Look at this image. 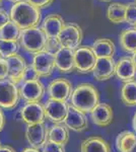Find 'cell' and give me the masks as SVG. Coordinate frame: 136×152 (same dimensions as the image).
Returning <instances> with one entry per match:
<instances>
[{
  "mask_svg": "<svg viewBox=\"0 0 136 152\" xmlns=\"http://www.w3.org/2000/svg\"><path fill=\"white\" fill-rule=\"evenodd\" d=\"M10 20L15 23L21 29L39 26L42 19L41 9L26 0L14 3L9 12Z\"/></svg>",
  "mask_w": 136,
  "mask_h": 152,
  "instance_id": "1",
  "label": "cell"
},
{
  "mask_svg": "<svg viewBox=\"0 0 136 152\" xmlns=\"http://www.w3.org/2000/svg\"><path fill=\"white\" fill-rule=\"evenodd\" d=\"M71 105L85 114L91 111L100 104V92L91 83H80L75 88L70 97Z\"/></svg>",
  "mask_w": 136,
  "mask_h": 152,
  "instance_id": "2",
  "label": "cell"
},
{
  "mask_svg": "<svg viewBox=\"0 0 136 152\" xmlns=\"http://www.w3.org/2000/svg\"><path fill=\"white\" fill-rule=\"evenodd\" d=\"M47 36L42 28H36L21 29L19 36V44L21 47L31 54H37L45 50L47 43Z\"/></svg>",
  "mask_w": 136,
  "mask_h": 152,
  "instance_id": "3",
  "label": "cell"
},
{
  "mask_svg": "<svg viewBox=\"0 0 136 152\" xmlns=\"http://www.w3.org/2000/svg\"><path fill=\"white\" fill-rule=\"evenodd\" d=\"M21 94L17 84L7 78L0 80V109L13 110L18 104Z\"/></svg>",
  "mask_w": 136,
  "mask_h": 152,
  "instance_id": "4",
  "label": "cell"
},
{
  "mask_svg": "<svg viewBox=\"0 0 136 152\" xmlns=\"http://www.w3.org/2000/svg\"><path fill=\"white\" fill-rule=\"evenodd\" d=\"M96 56L90 46H80L74 50L75 70L81 74L91 73L96 62Z\"/></svg>",
  "mask_w": 136,
  "mask_h": 152,
  "instance_id": "5",
  "label": "cell"
},
{
  "mask_svg": "<svg viewBox=\"0 0 136 152\" xmlns=\"http://www.w3.org/2000/svg\"><path fill=\"white\" fill-rule=\"evenodd\" d=\"M83 39L82 29L76 23H68L64 26L60 35L58 36V41L61 47L68 48L70 50H76L81 46Z\"/></svg>",
  "mask_w": 136,
  "mask_h": 152,
  "instance_id": "6",
  "label": "cell"
},
{
  "mask_svg": "<svg viewBox=\"0 0 136 152\" xmlns=\"http://www.w3.org/2000/svg\"><path fill=\"white\" fill-rule=\"evenodd\" d=\"M49 99L60 100V102H67L70 99L71 94L73 92L72 83L66 78L59 77L52 80L47 87Z\"/></svg>",
  "mask_w": 136,
  "mask_h": 152,
  "instance_id": "7",
  "label": "cell"
},
{
  "mask_svg": "<svg viewBox=\"0 0 136 152\" xmlns=\"http://www.w3.org/2000/svg\"><path fill=\"white\" fill-rule=\"evenodd\" d=\"M32 65L40 77H50L56 68L54 53L44 50L35 54Z\"/></svg>",
  "mask_w": 136,
  "mask_h": 152,
  "instance_id": "8",
  "label": "cell"
},
{
  "mask_svg": "<svg viewBox=\"0 0 136 152\" xmlns=\"http://www.w3.org/2000/svg\"><path fill=\"white\" fill-rule=\"evenodd\" d=\"M18 115L21 122L26 124V126L45 123L46 120L44 104L41 102H26L19 110Z\"/></svg>",
  "mask_w": 136,
  "mask_h": 152,
  "instance_id": "9",
  "label": "cell"
},
{
  "mask_svg": "<svg viewBox=\"0 0 136 152\" xmlns=\"http://www.w3.org/2000/svg\"><path fill=\"white\" fill-rule=\"evenodd\" d=\"M69 109L67 102L48 99L44 104L46 119L53 124H63Z\"/></svg>",
  "mask_w": 136,
  "mask_h": 152,
  "instance_id": "10",
  "label": "cell"
},
{
  "mask_svg": "<svg viewBox=\"0 0 136 152\" xmlns=\"http://www.w3.org/2000/svg\"><path fill=\"white\" fill-rule=\"evenodd\" d=\"M49 128L45 123L28 125L26 129V139L29 147L35 149H42L48 142Z\"/></svg>",
  "mask_w": 136,
  "mask_h": 152,
  "instance_id": "11",
  "label": "cell"
},
{
  "mask_svg": "<svg viewBox=\"0 0 136 152\" xmlns=\"http://www.w3.org/2000/svg\"><path fill=\"white\" fill-rule=\"evenodd\" d=\"M45 86L40 79L23 81L19 87L21 99L26 102H41L45 95Z\"/></svg>",
  "mask_w": 136,
  "mask_h": 152,
  "instance_id": "12",
  "label": "cell"
},
{
  "mask_svg": "<svg viewBox=\"0 0 136 152\" xmlns=\"http://www.w3.org/2000/svg\"><path fill=\"white\" fill-rule=\"evenodd\" d=\"M63 124L66 127L76 133H81L88 129V120L86 114L75 109L71 104H69V109L64 120Z\"/></svg>",
  "mask_w": 136,
  "mask_h": 152,
  "instance_id": "13",
  "label": "cell"
},
{
  "mask_svg": "<svg viewBox=\"0 0 136 152\" xmlns=\"http://www.w3.org/2000/svg\"><path fill=\"white\" fill-rule=\"evenodd\" d=\"M5 61L8 68V79L15 84H18L19 82L23 81L24 73L28 67L26 59L23 56L15 54L5 58Z\"/></svg>",
  "mask_w": 136,
  "mask_h": 152,
  "instance_id": "14",
  "label": "cell"
},
{
  "mask_svg": "<svg viewBox=\"0 0 136 152\" xmlns=\"http://www.w3.org/2000/svg\"><path fill=\"white\" fill-rule=\"evenodd\" d=\"M116 62L112 57L98 58L93 70V75L98 81H106L115 75Z\"/></svg>",
  "mask_w": 136,
  "mask_h": 152,
  "instance_id": "15",
  "label": "cell"
},
{
  "mask_svg": "<svg viewBox=\"0 0 136 152\" xmlns=\"http://www.w3.org/2000/svg\"><path fill=\"white\" fill-rule=\"evenodd\" d=\"M93 123L99 127H108L114 120L113 107L107 102H100L90 113Z\"/></svg>",
  "mask_w": 136,
  "mask_h": 152,
  "instance_id": "16",
  "label": "cell"
},
{
  "mask_svg": "<svg viewBox=\"0 0 136 152\" xmlns=\"http://www.w3.org/2000/svg\"><path fill=\"white\" fill-rule=\"evenodd\" d=\"M55 56L56 68L62 73H70L75 70V61H74V51L68 48L61 47L54 53Z\"/></svg>",
  "mask_w": 136,
  "mask_h": 152,
  "instance_id": "17",
  "label": "cell"
},
{
  "mask_svg": "<svg viewBox=\"0 0 136 152\" xmlns=\"http://www.w3.org/2000/svg\"><path fill=\"white\" fill-rule=\"evenodd\" d=\"M115 75L123 83L133 81L136 77V66L131 57H122L116 62Z\"/></svg>",
  "mask_w": 136,
  "mask_h": 152,
  "instance_id": "18",
  "label": "cell"
},
{
  "mask_svg": "<svg viewBox=\"0 0 136 152\" xmlns=\"http://www.w3.org/2000/svg\"><path fill=\"white\" fill-rule=\"evenodd\" d=\"M65 24L66 23L62 16L53 13L44 18L43 23H42V29L46 34L47 38L58 39V36L60 35Z\"/></svg>",
  "mask_w": 136,
  "mask_h": 152,
  "instance_id": "19",
  "label": "cell"
},
{
  "mask_svg": "<svg viewBox=\"0 0 136 152\" xmlns=\"http://www.w3.org/2000/svg\"><path fill=\"white\" fill-rule=\"evenodd\" d=\"M80 152H112L111 146L100 136H90L80 144Z\"/></svg>",
  "mask_w": 136,
  "mask_h": 152,
  "instance_id": "20",
  "label": "cell"
},
{
  "mask_svg": "<svg viewBox=\"0 0 136 152\" xmlns=\"http://www.w3.org/2000/svg\"><path fill=\"white\" fill-rule=\"evenodd\" d=\"M116 148L119 152H136V133L122 131L116 138Z\"/></svg>",
  "mask_w": 136,
  "mask_h": 152,
  "instance_id": "21",
  "label": "cell"
},
{
  "mask_svg": "<svg viewBox=\"0 0 136 152\" xmlns=\"http://www.w3.org/2000/svg\"><path fill=\"white\" fill-rule=\"evenodd\" d=\"M96 58L112 57L115 54V44L112 40L106 38H101L96 40L90 46Z\"/></svg>",
  "mask_w": 136,
  "mask_h": 152,
  "instance_id": "22",
  "label": "cell"
},
{
  "mask_svg": "<svg viewBox=\"0 0 136 152\" xmlns=\"http://www.w3.org/2000/svg\"><path fill=\"white\" fill-rule=\"evenodd\" d=\"M48 141L65 146L69 141V129L64 124H53L49 128Z\"/></svg>",
  "mask_w": 136,
  "mask_h": 152,
  "instance_id": "23",
  "label": "cell"
},
{
  "mask_svg": "<svg viewBox=\"0 0 136 152\" xmlns=\"http://www.w3.org/2000/svg\"><path fill=\"white\" fill-rule=\"evenodd\" d=\"M119 43L125 52L132 54L136 52V28L124 29L119 36Z\"/></svg>",
  "mask_w": 136,
  "mask_h": 152,
  "instance_id": "24",
  "label": "cell"
},
{
  "mask_svg": "<svg viewBox=\"0 0 136 152\" xmlns=\"http://www.w3.org/2000/svg\"><path fill=\"white\" fill-rule=\"evenodd\" d=\"M107 18L113 23H126V4L111 3L107 9Z\"/></svg>",
  "mask_w": 136,
  "mask_h": 152,
  "instance_id": "25",
  "label": "cell"
},
{
  "mask_svg": "<svg viewBox=\"0 0 136 152\" xmlns=\"http://www.w3.org/2000/svg\"><path fill=\"white\" fill-rule=\"evenodd\" d=\"M120 99L127 107H136V81L123 83L120 91Z\"/></svg>",
  "mask_w": 136,
  "mask_h": 152,
  "instance_id": "26",
  "label": "cell"
},
{
  "mask_svg": "<svg viewBox=\"0 0 136 152\" xmlns=\"http://www.w3.org/2000/svg\"><path fill=\"white\" fill-rule=\"evenodd\" d=\"M21 29L18 26L9 20L5 26L0 28V40L4 41H18Z\"/></svg>",
  "mask_w": 136,
  "mask_h": 152,
  "instance_id": "27",
  "label": "cell"
},
{
  "mask_svg": "<svg viewBox=\"0 0 136 152\" xmlns=\"http://www.w3.org/2000/svg\"><path fill=\"white\" fill-rule=\"evenodd\" d=\"M21 44L18 41H4L0 40V53L3 59L18 54Z\"/></svg>",
  "mask_w": 136,
  "mask_h": 152,
  "instance_id": "28",
  "label": "cell"
},
{
  "mask_svg": "<svg viewBox=\"0 0 136 152\" xmlns=\"http://www.w3.org/2000/svg\"><path fill=\"white\" fill-rule=\"evenodd\" d=\"M126 23L132 26H136V3L126 4Z\"/></svg>",
  "mask_w": 136,
  "mask_h": 152,
  "instance_id": "29",
  "label": "cell"
},
{
  "mask_svg": "<svg viewBox=\"0 0 136 152\" xmlns=\"http://www.w3.org/2000/svg\"><path fill=\"white\" fill-rule=\"evenodd\" d=\"M40 79V76H39L38 72L36 69L33 67V65H28L26 71L24 73L23 76V81H31V80H38Z\"/></svg>",
  "mask_w": 136,
  "mask_h": 152,
  "instance_id": "30",
  "label": "cell"
},
{
  "mask_svg": "<svg viewBox=\"0 0 136 152\" xmlns=\"http://www.w3.org/2000/svg\"><path fill=\"white\" fill-rule=\"evenodd\" d=\"M42 149H43V152H66L64 145L57 144L50 141L47 142Z\"/></svg>",
  "mask_w": 136,
  "mask_h": 152,
  "instance_id": "31",
  "label": "cell"
},
{
  "mask_svg": "<svg viewBox=\"0 0 136 152\" xmlns=\"http://www.w3.org/2000/svg\"><path fill=\"white\" fill-rule=\"evenodd\" d=\"M60 48H61V45H60V43H59L58 39H52V38L47 39V43H46V47H45L46 51L51 52V53H56Z\"/></svg>",
  "mask_w": 136,
  "mask_h": 152,
  "instance_id": "32",
  "label": "cell"
},
{
  "mask_svg": "<svg viewBox=\"0 0 136 152\" xmlns=\"http://www.w3.org/2000/svg\"><path fill=\"white\" fill-rule=\"evenodd\" d=\"M26 1L41 9V8H46V7H49L52 3H53L54 0H26Z\"/></svg>",
  "mask_w": 136,
  "mask_h": 152,
  "instance_id": "33",
  "label": "cell"
},
{
  "mask_svg": "<svg viewBox=\"0 0 136 152\" xmlns=\"http://www.w3.org/2000/svg\"><path fill=\"white\" fill-rule=\"evenodd\" d=\"M8 78V68L5 59H2L0 61V80H4Z\"/></svg>",
  "mask_w": 136,
  "mask_h": 152,
  "instance_id": "34",
  "label": "cell"
},
{
  "mask_svg": "<svg viewBox=\"0 0 136 152\" xmlns=\"http://www.w3.org/2000/svg\"><path fill=\"white\" fill-rule=\"evenodd\" d=\"M10 20V16H9V13L4 10V9L0 8V28L2 26H4L5 24Z\"/></svg>",
  "mask_w": 136,
  "mask_h": 152,
  "instance_id": "35",
  "label": "cell"
},
{
  "mask_svg": "<svg viewBox=\"0 0 136 152\" xmlns=\"http://www.w3.org/2000/svg\"><path fill=\"white\" fill-rule=\"evenodd\" d=\"M4 126H5V116H4L3 112L0 109V132L3 130Z\"/></svg>",
  "mask_w": 136,
  "mask_h": 152,
  "instance_id": "36",
  "label": "cell"
},
{
  "mask_svg": "<svg viewBox=\"0 0 136 152\" xmlns=\"http://www.w3.org/2000/svg\"><path fill=\"white\" fill-rule=\"evenodd\" d=\"M0 152H16L13 147L9 145H1L0 147Z\"/></svg>",
  "mask_w": 136,
  "mask_h": 152,
  "instance_id": "37",
  "label": "cell"
},
{
  "mask_svg": "<svg viewBox=\"0 0 136 152\" xmlns=\"http://www.w3.org/2000/svg\"><path fill=\"white\" fill-rule=\"evenodd\" d=\"M21 152H43V151H40V149H35L32 148V147H28V148L24 149Z\"/></svg>",
  "mask_w": 136,
  "mask_h": 152,
  "instance_id": "38",
  "label": "cell"
},
{
  "mask_svg": "<svg viewBox=\"0 0 136 152\" xmlns=\"http://www.w3.org/2000/svg\"><path fill=\"white\" fill-rule=\"evenodd\" d=\"M132 127H133V130H134V132L136 133V113L134 114V116H133V119H132Z\"/></svg>",
  "mask_w": 136,
  "mask_h": 152,
  "instance_id": "39",
  "label": "cell"
},
{
  "mask_svg": "<svg viewBox=\"0 0 136 152\" xmlns=\"http://www.w3.org/2000/svg\"><path fill=\"white\" fill-rule=\"evenodd\" d=\"M131 59H132L133 63H134V65L136 66V52H134L132 54V57H131Z\"/></svg>",
  "mask_w": 136,
  "mask_h": 152,
  "instance_id": "40",
  "label": "cell"
},
{
  "mask_svg": "<svg viewBox=\"0 0 136 152\" xmlns=\"http://www.w3.org/2000/svg\"><path fill=\"white\" fill-rule=\"evenodd\" d=\"M8 1H11V2H13V4H14V3H17V2L24 1V0H8Z\"/></svg>",
  "mask_w": 136,
  "mask_h": 152,
  "instance_id": "41",
  "label": "cell"
},
{
  "mask_svg": "<svg viewBox=\"0 0 136 152\" xmlns=\"http://www.w3.org/2000/svg\"><path fill=\"white\" fill-rule=\"evenodd\" d=\"M100 1H103V2H109V1H111V0H100Z\"/></svg>",
  "mask_w": 136,
  "mask_h": 152,
  "instance_id": "42",
  "label": "cell"
},
{
  "mask_svg": "<svg viewBox=\"0 0 136 152\" xmlns=\"http://www.w3.org/2000/svg\"><path fill=\"white\" fill-rule=\"evenodd\" d=\"M2 59H3V57H2V55H1V53H0V61L2 60Z\"/></svg>",
  "mask_w": 136,
  "mask_h": 152,
  "instance_id": "43",
  "label": "cell"
},
{
  "mask_svg": "<svg viewBox=\"0 0 136 152\" xmlns=\"http://www.w3.org/2000/svg\"><path fill=\"white\" fill-rule=\"evenodd\" d=\"M1 1H2V0H0V3H1Z\"/></svg>",
  "mask_w": 136,
  "mask_h": 152,
  "instance_id": "44",
  "label": "cell"
},
{
  "mask_svg": "<svg viewBox=\"0 0 136 152\" xmlns=\"http://www.w3.org/2000/svg\"><path fill=\"white\" fill-rule=\"evenodd\" d=\"M0 147H1V143H0Z\"/></svg>",
  "mask_w": 136,
  "mask_h": 152,
  "instance_id": "45",
  "label": "cell"
},
{
  "mask_svg": "<svg viewBox=\"0 0 136 152\" xmlns=\"http://www.w3.org/2000/svg\"><path fill=\"white\" fill-rule=\"evenodd\" d=\"M134 28H136V26H134Z\"/></svg>",
  "mask_w": 136,
  "mask_h": 152,
  "instance_id": "46",
  "label": "cell"
}]
</instances>
